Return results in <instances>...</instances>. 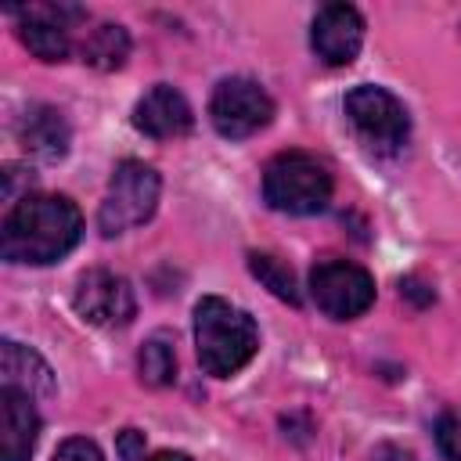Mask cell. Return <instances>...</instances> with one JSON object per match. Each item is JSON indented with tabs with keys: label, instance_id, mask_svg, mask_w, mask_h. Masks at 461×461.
Here are the masks:
<instances>
[{
	"label": "cell",
	"instance_id": "cell-19",
	"mask_svg": "<svg viewBox=\"0 0 461 461\" xmlns=\"http://www.w3.org/2000/svg\"><path fill=\"white\" fill-rule=\"evenodd\" d=\"M54 461H104V457H101V450H97L90 439L72 436V439H65V443L54 450Z\"/></svg>",
	"mask_w": 461,
	"mask_h": 461
},
{
	"label": "cell",
	"instance_id": "cell-21",
	"mask_svg": "<svg viewBox=\"0 0 461 461\" xmlns=\"http://www.w3.org/2000/svg\"><path fill=\"white\" fill-rule=\"evenodd\" d=\"M133 461H191L187 454H180V450H158V454H151V457H133Z\"/></svg>",
	"mask_w": 461,
	"mask_h": 461
},
{
	"label": "cell",
	"instance_id": "cell-18",
	"mask_svg": "<svg viewBox=\"0 0 461 461\" xmlns=\"http://www.w3.org/2000/svg\"><path fill=\"white\" fill-rule=\"evenodd\" d=\"M436 443L447 461H461V411H447L436 421Z\"/></svg>",
	"mask_w": 461,
	"mask_h": 461
},
{
	"label": "cell",
	"instance_id": "cell-13",
	"mask_svg": "<svg viewBox=\"0 0 461 461\" xmlns=\"http://www.w3.org/2000/svg\"><path fill=\"white\" fill-rule=\"evenodd\" d=\"M18 140L40 162H58L68 151V122L50 104H32L18 126Z\"/></svg>",
	"mask_w": 461,
	"mask_h": 461
},
{
	"label": "cell",
	"instance_id": "cell-1",
	"mask_svg": "<svg viewBox=\"0 0 461 461\" xmlns=\"http://www.w3.org/2000/svg\"><path fill=\"white\" fill-rule=\"evenodd\" d=\"M83 230L79 209L65 194H25L4 220L0 252L7 263H54Z\"/></svg>",
	"mask_w": 461,
	"mask_h": 461
},
{
	"label": "cell",
	"instance_id": "cell-7",
	"mask_svg": "<svg viewBox=\"0 0 461 461\" xmlns=\"http://www.w3.org/2000/svg\"><path fill=\"white\" fill-rule=\"evenodd\" d=\"M349 122L357 126V133L371 144V148H400L411 133V119L407 108L385 90V86H353L342 101Z\"/></svg>",
	"mask_w": 461,
	"mask_h": 461
},
{
	"label": "cell",
	"instance_id": "cell-5",
	"mask_svg": "<svg viewBox=\"0 0 461 461\" xmlns=\"http://www.w3.org/2000/svg\"><path fill=\"white\" fill-rule=\"evenodd\" d=\"M209 119H212L220 137L245 140L274 119V101L256 79L230 76V79L216 83L212 101H209Z\"/></svg>",
	"mask_w": 461,
	"mask_h": 461
},
{
	"label": "cell",
	"instance_id": "cell-2",
	"mask_svg": "<svg viewBox=\"0 0 461 461\" xmlns=\"http://www.w3.org/2000/svg\"><path fill=\"white\" fill-rule=\"evenodd\" d=\"M194 346L205 375L230 378L259 349V328L241 306H230L220 295H205L194 306Z\"/></svg>",
	"mask_w": 461,
	"mask_h": 461
},
{
	"label": "cell",
	"instance_id": "cell-11",
	"mask_svg": "<svg viewBox=\"0 0 461 461\" xmlns=\"http://www.w3.org/2000/svg\"><path fill=\"white\" fill-rule=\"evenodd\" d=\"M194 115H191V104L184 101L180 90L166 86V83H155L137 104H133V126L155 140H169V137H184L191 130Z\"/></svg>",
	"mask_w": 461,
	"mask_h": 461
},
{
	"label": "cell",
	"instance_id": "cell-6",
	"mask_svg": "<svg viewBox=\"0 0 461 461\" xmlns=\"http://www.w3.org/2000/svg\"><path fill=\"white\" fill-rule=\"evenodd\" d=\"M310 292H313V303L328 317L349 321V317H360L375 303V277L357 263L324 259L310 270Z\"/></svg>",
	"mask_w": 461,
	"mask_h": 461
},
{
	"label": "cell",
	"instance_id": "cell-8",
	"mask_svg": "<svg viewBox=\"0 0 461 461\" xmlns=\"http://www.w3.org/2000/svg\"><path fill=\"white\" fill-rule=\"evenodd\" d=\"M22 43L43 61H65L72 50V29L86 22V11L76 4H29L14 7Z\"/></svg>",
	"mask_w": 461,
	"mask_h": 461
},
{
	"label": "cell",
	"instance_id": "cell-16",
	"mask_svg": "<svg viewBox=\"0 0 461 461\" xmlns=\"http://www.w3.org/2000/svg\"><path fill=\"white\" fill-rule=\"evenodd\" d=\"M137 371H140V382H144V385H151V389L169 385V382L176 378V353H173V346H169L162 335L148 339V342L140 346Z\"/></svg>",
	"mask_w": 461,
	"mask_h": 461
},
{
	"label": "cell",
	"instance_id": "cell-3",
	"mask_svg": "<svg viewBox=\"0 0 461 461\" xmlns=\"http://www.w3.org/2000/svg\"><path fill=\"white\" fill-rule=\"evenodd\" d=\"M263 198L277 212L310 216L331 202V173L306 151H281L263 173Z\"/></svg>",
	"mask_w": 461,
	"mask_h": 461
},
{
	"label": "cell",
	"instance_id": "cell-17",
	"mask_svg": "<svg viewBox=\"0 0 461 461\" xmlns=\"http://www.w3.org/2000/svg\"><path fill=\"white\" fill-rule=\"evenodd\" d=\"M249 270L285 303L299 306L303 295H299V285H295V274L288 270V263H281L277 256H267V252H249Z\"/></svg>",
	"mask_w": 461,
	"mask_h": 461
},
{
	"label": "cell",
	"instance_id": "cell-20",
	"mask_svg": "<svg viewBox=\"0 0 461 461\" xmlns=\"http://www.w3.org/2000/svg\"><path fill=\"white\" fill-rule=\"evenodd\" d=\"M371 461H414V457H411V450H403V447H396V443H382Z\"/></svg>",
	"mask_w": 461,
	"mask_h": 461
},
{
	"label": "cell",
	"instance_id": "cell-12",
	"mask_svg": "<svg viewBox=\"0 0 461 461\" xmlns=\"http://www.w3.org/2000/svg\"><path fill=\"white\" fill-rule=\"evenodd\" d=\"M0 429H4L0 461H29L36 436H40V414H36L29 393L11 389V385L0 389Z\"/></svg>",
	"mask_w": 461,
	"mask_h": 461
},
{
	"label": "cell",
	"instance_id": "cell-14",
	"mask_svg": "<svg viewBox=\"0 0 461 461\" xmlns=\"http://www.w3.org/2000/svg\"><path fill=\"white\" fill-rule=\"evenodd\" d=\"M0 357H4V385L11 389H22L29 396H47L54 393V375L50 367L43 364L40 353H32L29 346L14 342V339H4L0 342Z\"/></svg>",
	"mask_w": 461,
	"mask_h": 461
},
{
	"label": "cell",
	"instance_id": "cell-15",
	"mask_svg": "<svg viewBox=\"0 0 461 461\" xmlns=\"http://www.w3.org/2000/svg\"><path fill=\"white\" fill-rule=\"evenodd\" d=\"M79 58L101 72H112V68H122L126 58H130V36L122 25H112V22H101L94 29L83 32V43H79Z\"/></svg>",
	"mask_w": 461,
	"mask_h": 461
},
{
	"label": "cell",
	"instance_id": "cell-9",
	"mask_svg": "<svg viewBox=\"0 0 461 461\" xmlns=\"http://www.w3.org/2000/svg\"><path fill=\"white\" fill-rule=\"evenodd\" d=\"M76 313L97 328H122L137 313V299L126 277L112 270H86L76 281Z\"/></svg>",
	"mask_w": 461,
	"mask_h": 461
},
{
	"label": "cell",
	"instance_id": "cell-10",
	"mask_svg": "<svg viewBox=\"0 0 461 461\" xmlns=\"http://www.w3.org/2000/svg\"><path fill=\"white\" fill-rule=\"evenodd\" d=\"M310 43L324 65H349L364 43V18L349 4H324L313 18Z\"/></svg>",
	"mask_w": 461,
	"mask_h": 461
},
{
	"label": "cell",
	"instance_id": "cell-4",
	"mask_svg": "<svg viewBox=\"0 0 461 461\" xmlns=\"http://www.w3.org/2000/svg\"><path fill=\"white\" fill-rule=\"evenodd\" d=\"M158 173L137 158H126L115 166L112 173V184H108V194L101 202V212H97V223H101V234L104 238H115L144 220H151L155 205H158Z\"/></svg>",
	"mask_w": 461,
	"mask_h": 461
}]
</instances>
